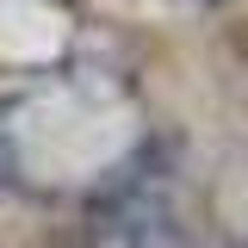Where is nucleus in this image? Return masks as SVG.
Wrapping results in <instances>:
<instances>
[{
  "instance_id": "nucleus-1",
  "label": "nucleus",
  "mask_w": 248,
  "mask_h": 248,
  "mask_svg": "<svg viewBox=\"0 0 248 248\" xmlns=\"http://www.w3.org/2000/svg\"><path fill=\"white\" fill-rule=\"evenodd\" d=\"M93 248H192L168 180H124L93 211Z\"/></svg>"
},
{
  "instance_id": "nucleus-2",
  "label": "nucleus",
  "mask_w": 248,
  "mask_h": 248,
  "mask_svg": "<svg viewBox=\"0 0 248 248\" xmlns=\"http://www.w3.org/2000/svg\"><path fill=\"white\" fill-rule=\"evenodd\" d=\"M217 186L242 192V205H236V199H211V217L223 223V236H230L236 248H248V161L242 155H230V161L217 168Z\"/></svg>"
},
{
  "instance_id": "nucleus-3",
  "label": "nucleus",
  "mask_w": 248,
  "mask_h": 248,
  "mask_svg": "<svg viewBox=\"0 0 248 248\" xmlns=\"http://www.w3.org/2000/svg\"><path fill=\"white\" fill-rule=\"evenodd\" d=\"M192 6H230V0H192Z\"/></svg>"
}]
</instances>
